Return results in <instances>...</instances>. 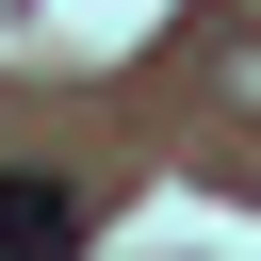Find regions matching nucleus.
Wrapping results in <instances>:
<instances>
[{
  "mask_svg": "<svg viewBox=\"0 0 261 261\" xmlns=\"http://www.w3.org/2000/svg\"><path fill=\"white\" fill-rule=\"evenodd\" d=\"M65 245H82V196L49 163H0V261H65Z\"/></svg>",
  "mask_w": 261,
  "mask_h": 261,
  "instance_id": "nucleus-1",
  "label": "nucleus"
}]
</instances>
